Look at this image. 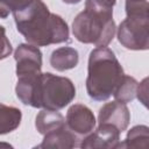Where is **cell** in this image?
Instances as JSON below:
<instances>
[{"label": "cell", "instance_id": "1", "mask_svg": "<svg viewBox=\"0 0 149 149\" xmlns=\"http://www.w3.org/2000/svg\"><path fill=\"white\" fill-rule=\"evenodd\" d=\"M15 93L23 105L59 111L74 99L76 87L66 77L40 72L17 77Z\"/></svg>", "mask_w": 149, "mask_h": 149}, {"label": "cell", "instance_id": "2", "mask_svg": "<svg viewBox=\"0 0 149 149\" xmlns=\"http://www.w3.org/2000/svg\"><path fill=\"white\" fill-rule=\"evenodd\" d=\"M13 15L17 31L29 44L47 47L69 41L68 23L62 16L51 13L42 0H33Z\"/></svg>", "mask_w": 149, "mask_h": 149}, {"label": "cell", "instance_id": "3", "mask_svg": "<svg viewBox=\"0 0 149 149\" xmlns=\"http://www.w3.org/2000/svg\"><path fill=\"white\" fill-rule=\"evenodd\" d=\"M123 69L115 54L107 47H98L90 52L86 91L95 101L107 100L123 77Z\"/></svg>", "mask_w": 149, "mask_h": 149}, {"label": "cell", "instance_id": "4", "mask_svg": "<svg viewBox=\"0 0 149 149\" xmlns=\"http://www.w3.org/2000/svg\"><path fill=\"white\" fill-rule=\"evenodd\" d=\"M116 31L113 10L86 6L72 22V34L77 41L97 47H107Z\"/></svg>", "mask_w": 149, "mask_h": 149}, {"label": "cell", "instance_id": "5", "mask_svg": "<svg viewBox=\"0 0 149 149\" xmlns=\"http://www.w3.org/2000/svg\"><path fill=\"white\" fill-rule=\"evenodd\" d=\"M118 40L129 50L149 48V16L127 15L118 27Z\"/></svg>", "mask_w": 149, "mask_h": 149}, {"label": "cell", "instance_id": "6", "mask_svg": "<svg viewBox=\"0 0 149 149\" xmlns=\"http://www.w3.org/2000/svg\"><path fill=\"white\" fill-rule=\"evenodd\" d=\"M65 125L78 137L83 139V136H86L94 130L95 116L87 106L74 104L68 109Z\"/></svg>", "mask_w": 149, "mask_h": 149}, {"label": "cell", "instance_id": "7", "mask_svg": "<svg viewBox=\"0 0 149 149\" xmlns=\"http://www.w3.org/2000/svg\"><path fill=\"white\" fill-rule=\"evenodd\" d=\"M14 59L16 62V76L36 74L42 69V52L38 47L29 43L19 44L14 51Z\"/></svg>", "mask_w": 149, "mask_h": 149}, {"label": "cell", "instance_id": "8", "mask_svg": "<svg viewBox=\"0 0 149 149\" xmlns=\"http://www.w3.org/2000/svg\"><path fill=\"white\" fill-rule=\"evenodd\" d=\"M120 132L109 125H99L94 132L81 139L79 147L85 149H115L120 148Z\"/></svg>", "mask_w": 149, "mask_h": 149}, {"label": "cell", "instance_id": "9", "mask_svg": "<svg viewBox=\"0 0 149 149\" xmlns=\"http://www.w3.org/2000/svg\"><path fill=\"white\" fill-rule=\"evenodd\" d=\"M130 121V113L126 104L116 100L105 104L98 115L99 125H109L115 127L120 133L125 132Z\"/></svg>", "mask_w": 149, "mask_h": 149}, {"label": "cell", "instance_id": "10", "mask_svg": "<svg viewBox=\"0 0 149 149\" xmlns=\"http://www.w3.org/2000/svg\"><path fill=\"white\" fill-rule=\"evenodd\" d=\"M81 139L72 133L66 125L44 135L43 141L37 148H76L79 147Z\"/></svg>", "mask_w": 149, "mask_h": 149}, {"label": "cell", "instance_id": "11", "mask_svg": "<svg viewBox=\"0 0 149 149\" xmlns=\"http://www.w3.org/2000/svg\"><path fill=\"white\" fill-rule=\"evenodd\" d=\"M79 55L74 48L61 47L52 51L50 56V65L57 71H65L78 65Z\"/></svg>", "mask_w": 149, "mask_h": 149}, {"label": "cell", "instance_id": "12", "mask_svg": "<svg viewBox=\"0 0 149 149\" xmlns=\"http://www.w3.org/2000/svg\"><path fill=\"white\" fill-rule=\"evenodd\" d=\"M64 125H65L64 116L58 111H52V109L41 111L37 114L35 121V127L37 132L42 135H45L55 129H58Z\"/></svg>", "mask_w": 149, "mask_h": 149}, {"label": "cell", "instance_id": "13", "mask_svg": "<svg viewBox=\"0 0 149 149\" xmlns=\"http://www.w3.org/2000/svg\"><path fill=\"white\" fill-rule=\"evenodd\" d=\"M22 113L19 108L0 102V135L14 132L21 123Z\"/></svg>", "mask_w": 149, "mask_h": 149}, {"label": "cell", "instance_id": "14", "mask_svg": "<svg viewBox=\"0 0 149 149\" xmlns=\"http://www.w3.org/2000/svg\"><path fill=\"white\" fill-rule=\"evenodd\" d=\"M137 85H139V83L136 81L135 78L123 74L121 81L118 84L116 88L113 92L114 99L122 104L130 102L132 100H134L136 98Z\"/></svg>", "mask_w": 149, "mask_h": 149}, {"label": "cell", "instance_id": "15", "mask_svg": "<svg viewBox=\"0 0 149 149\" xmlns=\"http://www.w3.org/2000/svg\"><path fill=\"white\" fill-rule=\"evenodd\" d=\"M149 128L147 126H135L128 134L126 140L120 144V148H148Z\"/></svg>", "mask_w": 149, "mask_h": 149}, {"label": "cell", "instance_id": "16", "mask_svg": "<svg viewBox=\"0 0 149 149\" xmlns=\"http://www.w3.org/2000/svg\"><path fill=\"white\" fill-rule=\"evenodd\" d=\"M33 0H0V19H6L9 13L26 8Z\"/></svg>", "mask_w": 149, "mask_h": 149}, {"label": "cell", "instance_id": "17", "mask_svg": "<svg viewBox=\"0 0 149 149\" xmlns=\"http://www.w3.org/2000/svg\"><path fill=\"white\" fill-rule=\"evenodd\" d=\"M148 9H149L148 0H126V14L127 15L149 16Z\"/></svg>", "mask_w": 149, "mask_h": 149}, {"label": "cell", "instance_id": "18", "mask_svg": "<svg viewBox=\"0 0 149 149\" xmlns=\"http://www.w3.org/2000/svg\"><path fill=\"white\" fill-rule=\"evenodd\" d=\"M13 51L12 44L6 36V29L3 26L0 24V61L7 58Z\"/></svg>", "mask_w": 149, "mask_h": 149}, {"label": "cell", "instance_id": "19", "mask_svg": "<svg viewBox=\"0 0 149 149\" xmlns=\"http://www.w3.org/2000/svg\"><path fill=\"white\" fill-rule=\"evenodd\" d=\"M115 3H116V0H86L85 1L86 6H93V7L106 9V10H113V7Z\"/></svg>", "mask_w": 149, "mask_h": 149}, {"label": "cell", "instance_id": "20", "mask_svg": "<svg viewBox=\"0 0 149 149\" xmlns=\"http://www.w3.org/2000/svg\"><path fill=\"white\" fill-rule=\"evenodd\" d=\"M136 97H137V99L147 107V102H148V78H144V79L137 85Z\"/></svg>", "mask_w": 149, "mask_h": 149}, {"label": "cell", "instance_id": "21", "mask_svg": "<svg viewBox=\"0 0 149 149\" xmlns=\"http://www.w3.org/2000/svg\"><path fill=\"white\" fill-rule=\"evenodd\" d=\"M62 1L65 3H69V5H74V3H79L81 0H62Z\"/></svg>", "mask_w": 149, "mask_h": 149}]
</instances>
